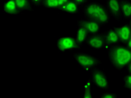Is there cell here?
<instances>
[{
	"label": "cell",
	"mask_w": 131,
	"mask_h": 98,
	"mask_svg": "<svg viewBox=\"0 0 131 98\" xmlns=\"http://www.w3.org/2000/svg\"><path fill=\"white\" fill-rule=\"evenodd\" d=\"M108 60L116 70L121 71L131 63V49L123 44H118L107 49Z\"/></svg>",
	"instance_id": "1"
},
{
	"label": "cell",
	"mask_w": 131,
	"mask_h": 98,
	"mask_svg": "<svg viewBox=\"0 0 131 98\" xmlns=\"http://www.w3.org/2000/svg\"><path fill=\"white\" fill-rule=\"evenodd\" d=\"M82 9L85 19L95 21L103 26L108 25L111 20V16L106 6L100 2L89 1Z\"/></svg>",
	"instance_id": "2"
},
{
	"label": "cell",
	"mask_w": 131,
	"mask_h": 98,
	"mask_svg": "<svg viewBox=\"0 0 131 98\" xmlns=\"http://www.w3.org/2000/svg\"><path fill=\"white\" fill-rule=\"evenodd\" d=\"M73 57L77 64L86 71L93 69L103 63V62L99 58L85 52L74 53Z\"/></svg>",
	"instance_id": "3"
},
{
	"label": "cell",
	"mask_w": 131,
	"mask_h": 98,
	"mask_svg": "<svg viewBox=\"0 0 131 98\" xmlns=\"http://www.w3.org/2000/svg\"><path fill=\"white\" fill-rule=\"evenodd\" d=\"M89 80L92 85L100 90H108L110 88L109 80L105 71L97 67L91 70Z\"/></svg>",
	"instance_id": "4"
},
{
	"label": "cell",
	"mask_w": 131,
	"mask_h": 98,
	"mask_svg": "<svg viewBox=\"0 0 131 98\" xmlns=\"http://www.w3.org/2000/svg\"><path fill=\"white\" fill-rule=\"evenodd\" d=\"M57 49L60 52H72L80 50L75 38L71 37H61L56 39Z\"/></svg>",
	"instance_id": "5"
},
{
	"label": "cell",
	"mask_w": 131,
	"mask_h": 98,
	"mask_svg": "<svg viewBox=\"0 0 131 98\" xmlns=\"http://www.w3.org/2000/svg\"><path fill=\"white\" fill-rule=\"evenodd\" d=\"M86 45L89 48L95 50L106 49V44L103 32L90 35L86 41Z\"/></svg>",
	"instance_id": "6"
},
{
	"label": "cell",
	"mask_w": 131,
	"mask_h": 98,
	"mask_svg": "<svg viewBox=\"0 0 131 98\" xmlns=\"http://www.w3.org/2000/svg\"><path fill=\"white\" fill-rule=\"evenodd\" d=\"M105 39L106 49L110 47L121 44L117 31V26H113L103 32Z\"/></svg>",
	"instance_id": "7"
},
{
	"label": "cell",
	"mask_w": 131,
	"mask_h": 98,
	"mask_svg": "<svg viewBox=\"0 0 131 98\" xmlns=\"http://www.w3.org/2000/svg\"><path fill=\"white\" fill-rule=\"evenodd\" d=\"M105 6L110 15L116 21H119L123 19L121 13V0H106Z\"/></svg>",
	"instance_id": "8"
},
{
	"label": "cell",
	"mask_w": 131,
	"mask_h": 98,
	"mask_svg": "<svg viewBox=\"0 0 131 98\" xmlns=\"http://www.w3.org/2000/svg\"><path fill=\"white\" fill-rule=\"evenodd\" d=\"M77 25L83 26L87 30L90 35H93L100 32L103 26L95 21L86 19H81L77 21Z\"/></svg>",
	"instance_id": "9"
},
{
	"label": "cell",
	"mask_w": 131,
	"mask_h": 98,
	"mask_svg": "<svg viewBox=\"0 0 131 98\" xmlns=\"http://www.w3.org/2000/svg\"><path fill=\"white\" fill-rule=\"evenodd\" d=\"M117 31L121 43L125 44L131 36V26L129 23H126L117 27Z\"/></svg>",
	"instance_id": "10"
},
{
	"label": "cell",
	"mask_w": 131,
	"mask_h": 98,
	"mask_svg": "<svg viewBox=\"0 0 131 98\" xmlns=\"http://www.w3.org/2000/svg\"><path fill=\"white\" fill-rule=\"evenodd\" d=\"M2 12L4 14L13 16H17L23 12L17 7L14 0H8L3 4Z\"/></svg>",
	"instance_id": "11"
},
{
	"label": "cell",
	"mask_w": 131,
	"mask_h": 98,
	"mask_svg": "<svg viewBox=\"0 0 131 98\" xmlns=\"http://www.w3.org/2000/svg\"><path fill=\"white\" fill-rule=\"evenodd\" d=\"M90 34L83 26L77 25L76 40L78 44L80 49H81L85 44H86L88 38L90 36Z\"/></svg>",
	"instance_id": "12"
},
{
	"label": "cell",
	"mask_w": 131,
	"mask_h": 98,
	"mask_svg": "<svg viewBox=\"0 0 131 98\" xmlns=\"http://www.w3.org/2000/svg\"><path fill=\"white\" fill-rule=\"evenodd\" d=\"M81 9V7L75 1H73V0H69L66 4L62 6L58 10L65 13L70 14H76L80 13Z\"/></svg>",
	"instance_id": "13"
},
{
	"label": "cell",
	"mask_w": 131,
	"mask_h": 98,
	"mask_svg": "<svg viewBox=\"0 0 131 98\" xmlns=\"http://www.w3.org/2000/svg\"><path fill=\"white\" fill-rule=\"evenodd\" d=\"M69 0H43L41 6L47 9H59Z\"/></svg>",
	"instance_id": "14"
},
{
	"label": "cell",
	"mask_w": 131,
	"mask_h": 98,
	"mask_svg": "<svg viewBox=\"0 0 131 98\" xmlns=\"http://www.w3.org/2000/svg\"><path fill=\"white\" fill-rule=\"evenodd\" d=\"M121 13L123 19L131 18V2L129 0H121Z\"/></svg>",
	"instance_id": "15"
},
{
	"label": "cell",
	"mask_w": 131,
	"mask_h": 98,
	"mask_svg": "<svg viewBox=\"0 0 131 98\" xmlns=\"http://www.w3.org/2000/svg\"><path fill=\"white\" fill-rule=\"evenodd\" d=\"M17 7L22 12L25 11H34L33 5L30 0H14Z\"/></svg>",
	"instance_id": "16"
},
{
	"label": "cell",
	"mask_w": 131,
	"mask_h": 98,
	"mask_svg": "<svg viewBox=\"0 0 131 98\" xmlns=\"http://www.w3.org/2000/svg\"><path fill=\"white\" fill-rule=\"evenodd\" d=\"M91 82L90 80H88L85 84L83 86V89L84 90V93L82 95V97L85 98H94V95L91 91Z\"/></svg>",
	"instance_id": "17"
},
{
	"label": "cell",
	"mask_w": 131,
	"mask_h": 98,
	"mask_svg": "<svg viewBox=\"0 0 131 98\" xmlns=\"http://www.w3.org/2000/svg\"><path fill=\"white\" fill-rule=\"evenodd\" d=\"M123 86L127 90L131 91V73L125 75L123 79Z\"/></svg>",
	"instance_id": "18"
},
{
	"label": "cell",
	"mask_w": 131,
	"mask_h": 98,
	"mask_svg": "<svg viewBox=\"0 0 131 98\" xmlns=\"http://www.w3.org/2000/svg\"><path fill=\"white\" fill-rule=\"evenodd\" d=\"M118 97L117 93H111V92H106L103 93L99 96L100 98H116Z\"/></svg>",
	"instance_id": "19"
},
{
	"label": "cell",
	"mask_w": 131,
	"mask_h": 98,
	"mask_svg": "<svg viewBox=\"0 0 131 98\" xmlns=\"http://www.w3.org/2000/svg\"><path fill=\"white\" fill-rule=\"evenodd\" d=\"M34 7H39L41 5L43 0H30Z\"/></svg>",
	"instance_id": "20"
},
{
	"label": "cell",
	"mask_w": 131,
	"mask_h": 98,
	"mask_svg": "<svg viewBox=\"0 0 131 98\" xmlns=\"http://www.w3.org/2000/svg\"><path fill=\"white\" fill-rule=\"evenodd\" d=\"M73 1H75L81 8L89 2V0H73Z\"/></svg>",
	"instance_id": "21"
},
{
	"label": "cell",
	"mask_w": 131,
	"mask_h": 98,
	"mask_svg": "<svg viewBox=\"0 0 131 98\" xmlns=\"http://www.w3.org/2000/svg\"><path fill=\"white\" fill-rule=\"evenodd\" d=\"M125 46H126L127 47H128L129 49H131V36L130 37V38L129 39V40H128L127 42L124 44Z\"/></svg>",
	"instance_id": "22"
},
{
	"label": "cell",
	"mask_w": 131,
	"mask_h": 98,
	"mask_svg": "<svg viewBox=\"0 0 131 98\" xmlns=\"http://www.w3.org/2000/svg\"><path fill=\"white\" fill-rule=\"evenodd\" d=\"M127 70L129 73H131V63H130L128 66L127 67Z\"/></svg>",
	"instance_id": "23"
},
{
	"label": "cell",
	"mask_w": 131,
	"mask_h": 98,
	"mask_svg": "<svg viewBox=\"0 0 131 98\" xmlns=\"http://www.w3.org/2000/svg\"><path fill=\"white\" fill-rule=\"evenodd\" d=\"M129 23L130 25V26H131V18L129 19Z\"/></svg>",
	"instance_id": "24"
}]
</instances>
